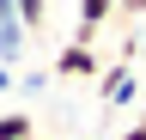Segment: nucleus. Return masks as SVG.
<instances>
[{"label":"nucleus","mask_w":146,"mask_h":140,"mask_svg":"<svg viewBox=\"0 0 146 140\" xmlns=\"http://www.w3.org/2000/svg\"><path fill=\"white\" fill-rule=\"evenodd\" d=\"M98 98H104V110L134 104V98H140V73H134V61H110L104 73H98Z\"/></svg>","instance_id":"1"},{"label":"nucleus","mask_w":146,"mask_h":140,"mask_svg":"<svg viewBox=\"0 0 146 140\" xmlns=\"http://www.w3.org/2000/svg\"><path fill=\"white\" fill-rule=\"evenodd\" d=\"M104 73V55H98V43H61V55H55V79H98Z\"/></svg>","instance_id":"2"},{"label":"nucleus","mask_w":146,"mask_h":140,"mask_svg":"<svg viewBox=\"0 0 146 140\" xmlns=\"http://www.w3.org/2000/svg\"><path fill=\"white\" fill-rule=\"evenodd\" d=\"M110 19H116V0H79V25H73V37H79V43H98Z\"/></svg>","instance_id":"3"},{"label":"nucleus","mask_w":146,"mask_h":140,"mask_svg":"<svg viewBox=\"0 0 146 140\" xmlns=\"http://www.w3.org/2000/svg\"><path fill=\"white\" fill-rule=\"evenodd\" d=\"M25 43H31V31L18 19H6V25H0V67H18V61H25Z\"/></svg>","instance_id":"4"},{"label":"nucleus","mask_w":146,"mask_h":140,"mask_svg":"<svg viewBox=\"0 0 146 140\" xmlns=\"http://www.w3.org/2000/svg\"><path fill=\"white\" fill-rule=\"evenodd\" d=\"M12 6H18V25H25L31 37H36V31L49 25V0H12Z\"/></svg>","instance_id":"5"},{"label":"nucleus","mask_w":146,"mask_h":140,"mask_svg":"<svg viewBox=\"0 0 146 140\" xmlns=\"http://www.w3.org/2000/svg\"><path fill=\"white\" fill-rule=\"evenodd\" d=\"M0 140H36L31 116H25V110H6V116H0Z\"/></svg>","instance_id":"6"},{"label":"nucleus","mask_w":146,"mask_h":140,"mask_svg":"<svg viewBox=\"0 0 146 140\" xmlns=\"http://www.w3.org/2000/svg\"><path fill=\"white\" fill-rule=\"evenodd\" d=\"M140 19H146V0H116V19H110V25L128 31V25H140Z\"/></svg>","instance_id":"7"},{"label":"nucleus","mask_w":146,"mask_h":140,"mask_svg":"<svg viewBox=\"0 0 146 140\" xmlns=\"http://www.w3.org/2000/svg\"><path fill=\"white\" fill-rule=\"evenodd\" d=\"M116 140H146V116H140V122H134L128 134H116Z\"/></svg>","instance_id":"8"},{"label":"nucleus","mask_w":146,"mask_h":140,"mask_svg":"<svg viewBox=\"0 0 146 140\" xmlns=\"http://www.w3.org/2000/svg\"><path fill=\"white\" fill-rule=\"evenodd\" d=\"M6 19H18V6H12V0H0V25H6Z\"/></svg>","instance_id":"9"},{"label":"nucleus","mask_w":146,"mask_h":140,"mask_svg":"<svg viewBox=\"0 0 146 140\" xmlns=\"http://www.w3.org/2000/svg\"><path fill=\"white\" fill-rule=\"evenodd\" d=\"M12 85H18V79H12V67H0V92H12Z\"/></svg>","instance_id":"10"},{"label":"nucleus","mask_w":146,"mask_h":140,"mask_svg":"<svg viewBox=\"0 0 146 140\" xmlns=\"http://www.w3.org/2000/svg\"><path fill=\"white\" fill-rule=\"evenodd\" d=\"M140 55H146V43H140Z\"/></svg>","instance_id":"11"}]
</instances>
